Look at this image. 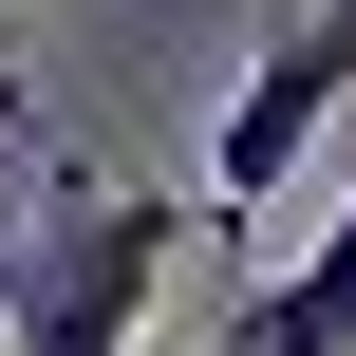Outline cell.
I'll return each mask as SVG.
<instances>
[{
	"label": "cell",
	"instance_id": "6da1fadb",
	"mask_svg": "<svg viewBox=\"0 0 356 356\" xmlns=\"http://www.w3.org/2000/svg\"><path fill=\"white\" fill-rule=\"evenodd\" d=\"M188 225L207 207H169V188L56 169V225H0V356H131L150 282L188 263Z\"/></svg>",
	"mask_w": 356,
	"mask_h": 356
},
{
	"label": "cell",
	"instance_id": "7a4b0ae2",
	"mask_svg": "<svg viewBox=\"0 0 356 356\" xmlns=\"http://www.w3.org/2000/svg\"><path fill=\"white\" fill-rule=\"evenodd\" d=\"M356 94V0H319V19H282L263 56H244V94H225V131H207V244H244V207H282L300 188V150H319V113Z\"/></svg>",
	"mask_w": 356,
	"mask_h": 356
},
{
	"label": "cell",
	"instance_id": "3957f363",
	"mask_svg": "<svg viewBox=\"0 0 356 356\" xmlns=\"http://www.w3.org/2000/svg\"><path fill=\"white\" fill-rule=\"evenodd\" d=\"M207 356H356V207L282 263V282H244V300L207 319Z\"/></svg>",
	"mask_w": 356,
	"mask_h": 356
},
{
	"label": "cell",
	"instance_id": "277c9868",
	"mask_svg": "<svg viewBox=\"0 0 356 356\" xmlns=\"http://www.w3.org/2000/svg\"><path fill=\"white\" fill-rule=\"evenodd\" d=\"M0 38H19V0H0Z\"/></svg>",
	"mask_w": 356,
	"mask_h": 356
}]
</instances>
